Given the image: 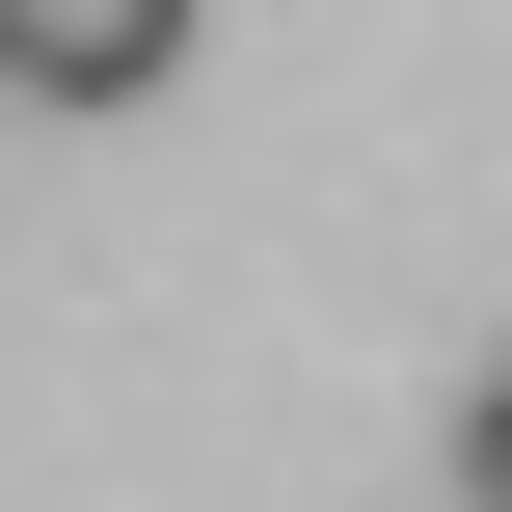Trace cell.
Wrapping results in <instances>:
<instances>
[{
  "instance_id": "obj_2",
  "label": "cell",
  "mask_w": 512,
  "mask_h": 512,
  "mask_svg": "<svg viewBox=\"0 0 512 512\" xmlns=\"http://www.w3.org/2000/svg\"><path fill=\"white\" fill-rule=\"evenodd\" d=\"M459 512H512V378H486V405H459Z\"/></svg>"
},
{
  "instance_id": "obj_1",
  "label": "cell",
  "mask_w": 512,
  "mask_h": 512,
  "mask_svg": "<svg viewBox=\"0 0 512 512\" xmlns=\"http://www.w3.org/2000/svg\"><path fill=\"white\" fill-rule=\"evenodd\" d=\"M162 54H189V0H0V81L27 108H135Z\"/></svg>"
}]
</instances>
